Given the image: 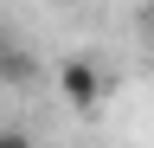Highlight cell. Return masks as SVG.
I'll return each instance as SVG.
<instances>
[{"label": "cell", "instance_id": "1", "mask_svg": "<svg viewBox=\"0 0 154 148\" xmlns=\"http://www.w3.org/2000/svg\"><path fill=\"white\" fill-rule=\"evenodd\" d=\"M58 97L77 103V109L103 103V71H96L90 58H64V65H58Z\"/></svg>", "mask_w": 154, "mask_h": 148}, {"label": "cell", "instance_id": "2", "mask_svg": "<svg viewBox=\"0 0 154 148\" xmlns=\"http://www.w3.org/2000/svg\"><path fill=\"white\" fill-rule=\"evenodd\" d=\"M0 77H7V84H26V77H32V58H19V52L0 45Z\"/></svg>", "mask_w": 154, "mask_h": 148}]
</instances>
